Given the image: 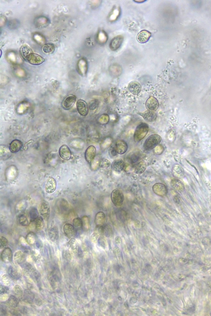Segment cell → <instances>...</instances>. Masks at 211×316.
Masks as SVG:
<instances>
[{
  "mask_svg": "<svg viewBox=\"0 0 211 316\" xmlns=\"http://www.w3.org/2000/svg\"><path fill=\"white\" fill-rule=\"evenodd\" d=\"M149 126L145 123H141L137 126L134 132V139L136 142H139L142 140L148 134Z\"/></svg>",
  "mask_w": 211,
  "mask_h": 316,
  "instance_id": "obj_1",
  "label": "cell"
},
{
  "mask_svg": "<svg viewBox=\"0 0 211 316\" xmlns=\"http://www.w3.org/2000/svg\"><path fill=\"white\" fill-rule=\"evenodd\" d=\"M162 140L161 137L158 134H154L149 136L145 141L144 148L146 150H150L155 149L159 145Z\"/></svg>",
  "mask_w": 211,
  "mask_h": 316,
  "instance_id": "obj_2",
  "label": "cell"
},
{
  "mask_svg": "<svg viewBox=\"0 0 211 316\" xmlns=\"http://www.w3.org/2000/svg\"><path fill=\"white\" fill-rule=\"evenodd\" d=\"M112 203L116 207H120L124 201V196L120 190L115 189L112 191L111 195Z\"/></svg>",
  "mask_w": 211,
  "mask_h": 316,
  "instance_id": "obj_3",
  "label": "cell"
},
{
  "mask_svg": "<svg viewBox=\"0 0 211 316\" xmlns=\"http://www.w3.org/2000/svg\"><path fill=\"white\" fill-rule=\"evenodd\" d=\"M40 214L45 220H48L50 217V205L46 201H43L40 204L39 208Z\"/></svg>",
  "mask_w": 211,
  "mask_h": 316,
  "instance_id": "obj_4",
  "label": "cell"
},
{
  "mask_svg": "<svg viewBox=\"0 0 211 316\" xmlns=\"http://www.w3.org/2000/svg\"><path fill=\"white\" fill-rule=\"evenodd\" d=\"M76 97L73 95L68 96L63 101L61 107L63 109L67 110L71 109L76 102Z\"/></svg>",
  "mask_w": 211,
  "mask_h": 316,
  "instance_id": "obj_5",
  "label": "cell"
},
{
  "mask_svg": "<svg viewBox=\"0 0 211 316\" xmlns=\"http://www.w3.org/2000/svg\"><path fill=\"white\" fill-rule=\"evenodd\" d=\"M159 102L155 97L151 96L148 98L146 102V107L148 110L155 112L159 107Z\"/></svg>",
  "mask_w": 211,
  "mask_h": 316,
  "instance_id": "obj_6",
  "label": "cell"
},
{
  "mask_svg": "<svg viewBox=\"0 0 211 316\" xmlns=\"http://www.w3.org/2000/svg\"><path fill=\"white\" fill-rule=\"evenodd\" d=\"M123 37L121 35L115 37L111 40L109 44L110 48L112 51L118 50L121 46L123 41Z\"/></svg>",
  "mask_w": 211,
  "mask_h": 316,
  "instance_id": "obj_7",
  "label": "cell"
},
{
  "mask_svg": "<svg viewBox=\"0 0 211 316\" xmlns=\"http://www.w3.org/2000/svg\"><path fill=\"white\" fill-rule=\"evenodd\" d=\"M27 61L32 65H39L45 61V59L40 55L33 53L28 57Z\"/></svg>",
  "mask_w": 211,
  "mask_h": 316,
  "instance_id": "obj_8",
  "label": "cell"
},
{
  "mask_svg": "<svg viewBox=\"0 0 211 316\" xmlns=\"http://www.w3.org/2000/svg\"><path fill=\"white\" fill-rule=\"evenodd\" d=\"M1 259L6 263H9L13 260V253L10 248H5L1 254Z\"/></svg>",
  "mask_w": 211,
  "mask_h": 316,
  "instance_id": "obj_9",
  "label": "cell"
},
{
  "mask_svg": "<svg viewBox=\"0 0 211 316\" xmlns=\"http://www.w3.org/2000/svg\"><path fill=\"white\" fill-rule=\"evenodd\" d=\"M77 109L78 113L81 116H86L88 114L89 109L88 106L84 101L80 100L78 101L76 104Z\"/></svg>",
  "mask_w": 211,
  "mask_h": 316,
  "instance_id": "obj_10",
  "label": "cell"
},
{
  "mask_svg": "<svg viewBox=\"0 0 211 316\" xmlns=\"http://www.w3.org/2000/svg\"><path fill=\"white\" fill-rule=\"evenodd\" d=\"M59 153L60 157L66 160H70L72 155L71 150L66 145H63L60 147Z\"/></svg>",
  "mask_w": 211,
  "mask_h": 316,
  "instance_id": "obj_11",
  "label": "cell"
},
{
  "mask_svg": "<svg viewBox=\"0 0 211 316\" xmlns=\"http://www.w3.org/2000/svg\"><path fill=\"white\" fill-rule=\"evenodd\" d=\"M153 191L155 194L160 196H164L167 193V189L163 184L157 183L153 186Z\"/></svg>",
  "mask_w": 211,
  "mask_h": 316,
  "instance_id": "obj_12",
  "label": "cell"
},
{
  "mask_svg": "<svg viewBox=\"0 0 211 316\" xmlns=\"http://www.w3.org/2000/svg\"><path fill=\"white\" fill-rule=\"evenodd\" d=\"M96 149L93 145L89 146L86 149L85 154V159L87 162L91 163L95 158Z\"/></svg>",
  "mask_w": 211,
  "mask_h": 316,
  "instance_id": "obj_13",
  "label": "cell"
},
{
  "mask_svg": "<svg viewBox=\"0 0 211 316\" xmlns=\"http://www.w3.org/2000/svg\"><path fill=\"white\" fill-rule=\"evenodd\" d=\"M57 188V182L54 178L50 177L47 180L45 191L49 194L53 193Z\"/></svg>",
  "mask_w": 211,
  "mask_h": 316,
  "instance_id": "obj_14",
  "label": "cell"
},
{
  "mask_svg": "<svg viewBox=\"0 0 211 316\" xmlns=\"http://www.w3.org/2000/svg\"><path fill=\"white\" fill-rule=\"evenodd\" d=\"M151 36V33L148 31L142 30L138 34L137 39L141 44H145L149 41Z\"/></svg>",
  "mask_w": 211,
  "mask_h": 316,
  "instance_id": "obj_15",
  "label": "cell"
},
{
  "mask_svg": "<svg viewBox=\"0 0 211 316\" xmlns=\"http://www.w3.org/2000/svg\"><path fill=\"white\" fill-rule=\"evenodd\" d=\"M129 92L134 95H137L141 92V87L139 82L134 81L131 82L128 86Z\"/></svg>",
  "mask_w": 211,
  "mask_h": 316,
  "instance_id": "obj_16",
  "label": "cell"
},
{
  "mask_svg": "<svg viewBox=\"0 0 211 316\" xmlns=\"http://www.w3.org/2000/svg\"><path fill=\"white\" fill-rule=\"evenodd\" d=\"M87 69L88 65L87 61L83 58L79 60L78 63V70L80 75L82 76H86L87 74Z\"/></svg>",
  "mask_w": 211,
  "mask_h": 316,
  "instance_id": "obj_17",
  "label": "cell"
},
{
  "mask_svg": "<svg viewBox=\"0 0 211 316\" xmlns=\"http://www.w3.org/2000/svg\"><path fill=\"white\" fill-rule=\"evenodd\" d=\"M116 148L118 154L122 155L125 154L128 149V144L124 140L117 141L116 143Z\"/></svg>",
  "mask_w": 211,
  "mask_h": 316,
  "instance_id": "obj_18",
  "label": "cell"
},
{
  "mask_svg": "<svg viewBox=\"0 0 211 316\" xmlns=\"http://www.w3.org/2000/svg\"><path fill=\"white\" fill-rule=\"evenodd\" d=\"M63 230L65 235L70 239L74 238L76 235V231L72 225L68 223L65 224L64 226Z\"/></svg>",
  "mask_w": 211,
  "mask_h": 316,
  "instance_id": "obj_19",
  "label": "cell"
},
{
  "mask_svg": "<svg viewBox=\"0 0 211 316\" xmlns=\"http://www.w3.org/2000/svg\"><path fill=\"white\" fill-rule=\"evenodd\" d=\"M23 146V142L18 139H15L12 141L10 144L9 149L11 152L16 153L20 151Z\"/></svg>",
  "mask_w": 211,
  "mask_h": 316,
  "instance_id": "obj_20",
  "label": "cell"
},
{
  "mask_svg": "<svg viewBox=\"0 0 211 316\" xmlns=\"http://www.w3.org/2000/svg\"><path fill=\"white\" fill-rule=\"evenodd\" d=\"M140 115L147 122H153L157 119V115L154 112L148 110L144 113H141Z\"/></svg>",
  "mask_w": 211,
  "mask_h": 316,
  "instance_id": "obj_21",
  "label": "cell"
},
{
  "mask_svg": "<svg viewBox=\"0 0 211 316\" xmlns=\"http://www.w3.org/2000/svg\"><path fill=\"white\" fill-rule=\"evenodd\" d=\"M124 166V162L120 159L115 160L112 165V168L114 171L117 172H120L123 171Z\"/></svg>",
  "mask_w": 211,
  "mask_h": 316,
  "instance_id": "obj_22",
  "label": "cell"
},
{
  "mask_svg": "<svg viewBox=\"0 0 211 316\" xmlns=\"http://www.w3.org/2000/svg\"><path fill=\"white\" fill-rule=\"evenodd\" d=\"M48 234L52 241L54 242L57 241L59 239V231L57 227H53L49 229Z\"/></svg>",
  "mask_w": 211,
  "mask_h": 316,
  "instance_id": "obj_23",
  "label": "cell"
},
{
  "mask_svg": "<svg viewBox=\"0 0 211 316\" xmlns=\"http://www.w3.org/2000/svg\"><path fill=\"white\" fill-rule=\"evenodd\" d=\"M105 219V215L103 212H99L96 214L95 217V223L97 226H102L104 223Z\"/></svg>",
  "mask_w": 211,
  "mask_h": 316,
  "instance_id": "obj_24",
  "label": "cell"
},
{
  "mask_svg": "<svg viewBox=\"0 0 211 316\" xmlns=\"http://www.w3.org/2000/svg\"><path fill=\"white\" fill-rule=\"evenodd\" d=\"M21 55L23 58L27 60V59L32 53L33 52L30 47L27 45H23L21 49Z\"/></svg>",
  "mask_w": 211,
  "mask_h": 316,
  "instance_id": "obj_25",
  "label": "cell"
},
{
  "mask_svg": "<svg viewBox=\"0 0 211 316\" xmlns=\"http://www.w3.org/2000/svg\"><path fill=\"white\" fill-rule=\"evenodd\" d=\"M42 49L44 53L47 55H51L55 52V48L54 44L49 43L44 44Z\"/></svg>",
  "mask_w": 211,
  "mask_h": 316,
  "instance_id": "obj_26",
  "label": "cell"
},
{
  "mask_svg": "<svg viewBox=\"0 0 211 316\" xmlns=\"http://www.w3.org/2000/svg\"><path fill=\"white\" fill-rule=\"evenodd\" d=\"M69 250L73 253H77L78 249V244L74 238H71L67 244Z\"/></svg>",
  "mask_w": 211,
  "mask_h": 316,
  "instance_id": "obj_27",
  "label": "cell"
},
{
  "mask_svg": "<svg viewBox=\"0 0 211 316\" xmlns=\"http://www.w3.org/2000/svg\"><path fill=\"white\" fill-rule=\"evenodd\" d=\"M146 164L145 161H141L137 164L135 170H134V172L137 175L143 174L146 170Z\"/></svg>",
  "mask_w": 211,
  "mask_h": 316,
  "instance_id": "obj_28",
  "label": "cell"
},
{
  "mask_svg": "<svg viewBox=\"0 0 211 316\" xmlns=\"http://www.w3.org/2000/svg\"><path fill=\"white\" fill-rule=\"evenodd\" d=\"M8 273L11 277L15 280H18L20 278V273L13 266H10L8 268Z\"/></svg>",
  "mask_w": 211,
  "mask_h": 316,
  "instance_id": "obj_29",
  "label": "cell"
},
{
  "mask_svg": "<svg viewBox=\"0 0 211 316\" xmlns=\"http://www.w3.org/2000/svg\"><path fill=\"white\" fill-rule=\"evenodd\" d=\"M49 23V19L44 17H39L35 20V24L38 27L42 28L46 26Z\"/></svg>",
  "mask_w": 211,
  "mask_h": 316,
  "instance_id": "obj_30",
  "label": "cell"
},
{
  "mask_svg": "<svg viewBox=\"0 0 211 316\" xmlns=\"http://www.w3.org/2000/svg\"><path fill=\"white\" fill-rule=\"evenodd\" d=\"M13 259L15 262L19 264H22L25 260V255L22 251H18L15 254Z\"/></svg>",
  "mask_w": 211,
  "mask_h": 316,
  "instance_id": "obj_31",
  "label": "cell"
},
{
  "mask_svg": "<svg viewBox=\"0 0 211 316\" xmlns=\"http://www.w3.org/2000/svg\"><path fill=\"white\" fill-rule=\"evenodd\" d=\"M37 237L35 233L30 232L27 234L26 237V240L28 244L30 245H34L36 242Z\"/></svg>",
  "mask_w": 211,
  "mask_h": 316,
  "instance_id": "obj_32",
  "label": "cell"
},
{
  "mask_svg": "<svg viewBox=\"0 0 211 316\" xmlns=\"http://www.w3.org/2000/svg\"><path fill=\"white\" fill-rule=\"evenodd\" d=\"M34 298V295L31 291L28 290L24 291V293L23 295V298L24 301L29 303H31L33 302Z\"/></svg>",
  "mask_w": 211,
  "mask_h": 316,
  "instance_id": "obj_33",
  "label": "cell"
},
{
  "mask_svg": "<svg viewBox=\"0 0 211 316\" xmlns=\"http://www.w3.org/2000/svg\"><path fill=\"white\" fill-rule=\"evenodd\" d=\"M8 304L12 308H16L19 304V301L16 297L14 296H10L8 300Z\"/></svg>",
  "mask_w": 211,
  "mask_h": 316,
  "instance_id": "obj_34",
  "label": "cell"
},
{
  "mask_svg": "<svg viewBox=\"0 0 211 316\" xmlns=\"http://www.w3.org/2000/svg\"><path fill=\"white\" fill-rule=\"evenodd\" d=\"M29 214L31 222L35 221L39 217V212L37 209L35 207H32L31 209L29 211Z\"/></svg>",
  "mask_w": 211,
  "mask_h": 316,
  "instance_id": "obj_35",
  "label": "cell"
},
{
  "mask_svg": "<svg viewBox=\"0 0 211 316\" xmlns=\"http://www.w3.org/2000/svg\"><path fill=\"white\" fill-rule=\"evenodd\" d=\"M73 225L76 231H81L82 229V219L79 217L75 218L73 221Z\"/></svg>",
  "mask_w": 211,
  "mask_h": 316,
  "instance_id": "obj_36",
  "label": "cell"
},
{
  "mask_svg": "<svg viewBox=\"0 0 211 316\" xmlns=\"http://www.w3.org/2000/svg\"><path fill=\"white\" fill-rule=\"evenodd\" d=\"M36 228L37 230L40 231L44 227V218L42 217H39L35 221Z\"/></svg>",
  "mask_w": 211,
  "mask_h": 316,
  "instance_id": "obj_37",
  "label": "cell"
},
{
  "mask_svg": "<svg viewBox=\"0 0 211 316\" xmlns=\"http://www.w3.org/2000/svg\"><path fill=\"white\" fill-rule=\"evenodd\" d=\"M18 221L19 224L23 226H27L29 225V221L24 214L19 215L18 218Z\"/></svg>",
  "mask_w": 211,
  "mask_h": 316,
  "instance_id": "obj_38",
  "label": "cell"
},
{
  "mask_svg": "<svg viewBox=\"0 0 211 316\" xmlns=\"http://www.w3.org/2000/svg\"><path fill=\"white\" fill-rule=\"evenodd\" d=\"M113 139L112 138L108 137L105 138L102 141V144H101V147L102 149L104 150V149L109 147L113 143Z\"/></svg>",
  "mask_w": 211,
  "mask_h": 316,
  "instance_id": "obj_39",
  "label": "cell"
},
{
  "mask_svg": "<svg viewBox=\"0 0 211 316\" xmlns=\"http://www.w3.org/2000/svg\"><path fill=\"white\" fill-rule=\"evenodd\" d=\"M82 229L85 231H87L90 228L89 219L87 216H84L82 217Z\"/></svg>",
  "mask_w": 211,
  "mask_h": 316,
  "instance_id": "obj_40",
  "label": "cell"
},
{
  "mask_svg": "<svg viewBox=\"0 0 211 316\" xmlns=\"http://www.w3.org/2000/svg\"><path fill=\"white\" fill-rule=\"evenodd\" d=\"M7 57L10 62L16 64L18 62V57L15 53L9 52L7 54Z\"/></svg>",
  "mask_w": 211,
  "mask_h": 316,
  "instance_id": "obj_41",
  "label": "cell"
},
{
  "mask_svg": "<svg viewBox=\"0 0 211 316\" xmlns=\"http://www.w3.org/2000/svg\"><path fill=\"white\" fill-rule=\"evenodd\" d=\"M111 162L106 158L100 159L99 163V167L102 168H107L111 166Z\"/></svg>",
  "mask_w": 211,
  "mask_h": 316,
  "instance_id": "obj_42",
  "label": "cell"
},
{
  "mask_svg": "<svg viewBox=\"0 0 211 316\" xmlns=\"http://www.w3.org/2000/svg\"><path fill=\"white\" fill-rule=\"evenodd\" d=\"M34 40L38 43V44H45V38L44 37L40 35V34H38V33H36L34 35Z\"/></svg>",
  "mask_w": 211,
  "mask_h": 316,
  "instance_id": "obj_43",
  "label": "cell"
},
{
  "mask_svg": "<svg viewBox=\"0 0 211 316\" xmlns=\"http://www.w3.org/2000/svg\"><path fill=\"white\" fill-rule=\"evenodd\" d=\"M13 291L16 296H19V297H20H20L21 296L23 297L24 293H23V289L21 287V286H18V285L15 286L13 289Z\"/></svg>",
  "mask_w": 211,
  "mask_h": 316,
  "instance_id": "obj_44",
  "label": "cell"
},
{
  "mask_svg": "<svg viewBox=\"0 0 211 316\" xmlns=\"http://www.w3.org/2000/svg\"><path fill=\"white\" fill-rule=\"evenodd\" d=\"M110 118L109 116L107 114H104L100 117L99 119V123L101 124H107L109 122Z\"/></svg>",
  "mask_w": 211,
  "mask_h": 316,
  "instance_id": "obj_45",
  "label": "cell"
},
{
  "mask_svg": "<svg viewBox=\"0 0 211 316\" xmlns=\"http://www.w3.org/2000/svg\"><path fill=\"white\" fill-rule=\"evenodd\" d=\"M100 161V159L95 158L93 161L91 162V168L94 170L97 169L98 166H99Z\"/></svg>",
  "mask_w": 211,
  "mask_h": 316,
  "instance_id": "obj_46",
  "label": "cell"
},
{
  "mask_svg": "<svg viewBox=\"0 0 211 316\" xmlns=\"http://www.w3.org/2000/svg\"><path fill=\"white\" fill-rule=\"evenodd\" d=\"M2 283H3V285H5V286H8V285L11 284V279L8 275H3L2 276Z\"/></svg>",
  "mask_w": 211,
  "mask_h": 316,
  "instance_id": "obj_47",
  "label": "cell"
},
{
  "mask_svg": "<svg viewBox=\"0 0 211 316\" xmlns=\"http://www.w3.org/2000/svg\"><path fill=\"white\" fill-rule=\"evenodd\" d=\"M108 153L110 156L112 157H115L118 155V153L117 152L116 149V146H111L108 150Z\"/></svg>",
  "mask_w": 211,
  "mask_h": 316,
  "instance_id": "obj_48",
  "label": "cell"
},
{
  "mask_svg": "<svg viewBox=\"0 0 211 316\" xmlns=\"http://www.w3.org/2000/svg\"><path fill=\"white\" fill-rule=\"evenodd\" d=\"M100 234L98 232L95 230V231L92 233L91 236V239L92 242L95 243L97 242L98 241V239L99 238Z\"/></svg>",
  "mask_w": 211,
  "mask_h": 316,
  "instance_id": "obj_49",
  "label": "cell"
},
{
  "mask_svg": "<svg viewBox=\"0 0 211 316\" xmlns=\"http://www.w3.org/2000/svg\"><path fill=\"white\" fill-rule=\"evenodd\" d=\"M163 150V147L161 145H158L155 149H154V154H156V155H160V154H162Z\"/></svg>",
  "mask_w": 211,
  "mask_h": 316,
  "instance_id": "obj_50",
  "label": "cell"
},
{
  "mask_svg": "<svg viewBox=\"0 0 211 316\" xmlns=\"http://www.w3.org/2000/svg\"><path fill=\"white\" fill-rule=\"evenodd\" d=\"M112 228L109 225H106L103 228V234L107 237H109L112 233Z\"/></svg>",
  "mask_w": 211,
  "mask_h": 316,
  "instance_id": "obj_51",
  "label": "cell"
},
{
  "mask_svg": "<svg viewBox=\"0 0 211 316\" xmlns=\"http://www.w3.org/2000/svg\"><path fill=\"white\" fill-rule=\"evenodd\" d=\"M1 249L6 247L8 244V239L3 236L1 237Z\"/></svg>",
  "mask_w": 211,
  "mask_h": 316,
  "instance_id": "obj_52",
  "label": "cell"
},
{
  "mask_svg": "<svg viewBox=\"0 0 211 316\" xmlns=\"http://www.w3.org/2000/svg\"><path fill=\"white\" fill-rule=\"evenodd\" d=\"M99 105V102L97 100H94L91 102L89 107L90 109L94 110L96 109Z\"/></svg>",
  "mask_w": 211,
  "mask_h": 316,
  "instance_id": "obj_53",
  "label": "cell"
},
{
  "mask_svg": "<svg viewBox=\"0 0 211 316\" xmlns=\"http://www.w3.org/2000/svg\"><path fill=\"white\" fill-rule=\"evenodd\" d=\"M9 291V289L6 286H3V285H1L0 286V293L1 295L7 293Z\"/></svg>",
  "mask_w": 211,
  "mask_h": 316,
  "instance_id": "obj_54",
  "label": "cell"
},
{
  "mask_svg": "<svg viewBox=\"0 0 211 316\" xmlns=\"http://www.w3.org/2000/svg\"><path fill=\"white\" fill-rule=\"evenodd\" d=\"M103 238V237H100V238L99 239V244H100L101 246H103V247H104L105 245L106 244V242L104 238Z\"/></svg>",
  "mask_w": 211,
  "mask_h": 316,
  "instance_id": "obj_55",
  "label": "cell"
},
{
  "mask_svg": "<svg viewBox=\"0 0 211 316\" xmlns=\"http://www.w3.org/2000/svg\"><path fill=\"white\" fill-rule=\"evenodd\" d=\"M17 74L19 75H21V74L24 75V70H23V69L20 68L17 69Z\"/></svg>",
  "mask_w": 211,
  "mask_h": 316,
  "instance_id": "obj_56",
  "label": "cell"
},
{
  "mask_svg": "<svg viewBox=\"0 0 211 316\" xmlns=\"http://www.w3.org/2000/svg\"><path fill=\"white\" fill-rule=\"evenodd\" d=\"M65 257L66 258V259H68L69 260H70V258H71V255L70 253L66 252L65 254Z\"/></svg>",
  "mask_w": 211,
  "mask_h": 316,
  "instance_id": "obj_57",
  "label": "cell"
}]
</instances>
